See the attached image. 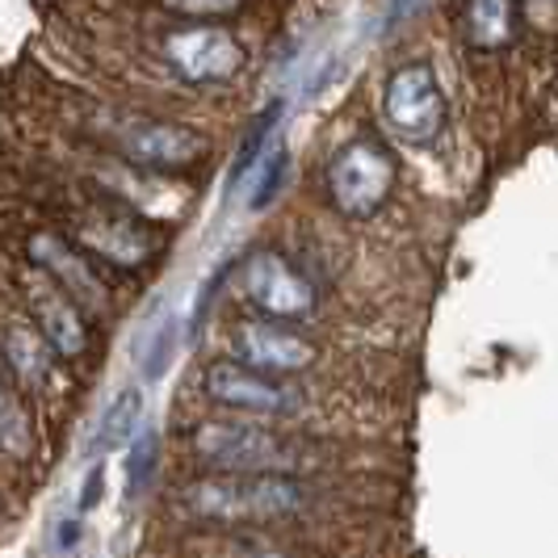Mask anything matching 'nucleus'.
Wrapping results in <instances>:
<instances>
[{"label":"nucleus","mask_w":558,"mask_h":558,"mask_svg":"<svg viewBox=\"0 0 558 558\" xmlns=\"http://www.w3.org/2000/svg\"><path fill=\"white\" fill-rule=\"evenodd\" d=\"M185 512L215 525H278L307 512L311 492L294 475H210L181 492Z\"/></svg>","instance_id":"f257e3e1"},{"label":"nucleus","mask_w":558,"mask_h":558,"mask_svg":"<svg viewBox=\"0 0 558 558\" xmlns=\"http://www.w3.org/2000/svg\"><path fill=\"white\" fill-rule=\"evenodd\" d=\"M235 362L252 365L260 374H299L315 362L311 340L290 332L281 319H244L235 328Z\"/></svg>","instance_id":"9b49d317"},{"label":"nucleus","mask_w":558,"mask_h":558,"mask_svg":"<svg viewBox=\"0 0 558 558\" xmlns=\"http://www.w3.org/2000/svg\"><path fill=\"white\" fill-rule=\"evenodd\" d=\"M248 303L265 319H307L319 307V294L278 248H252L240 265Z\"/></svg>","instance_id":"39448f33"},{"label":"nucleus","mask_w":558,"mask_h":558,"mask_svg":"<svg viewBox=\"0 0 558 558\" xmlns=\"http://www.w3.org/2000/svg\"><path fill=\"white\" fill-rule=\"evenodd\" d=\"M525 17L537 29H558V0H525Z\"/></svg>","instance_id":"412c9836"},{"label":"nucleus","mask_w":558,"mask_h":558,"mask_svg":"<svg viewBox=\"0 0 558 558\" xmlns=\"http://www.w3.org/2000/svg\"><path fill=\"white\" fill-rule=\"evenodd\" d=\"M202 391L215 403L248 416H294L299 412V391H290L274 374H260L244 362H210L202 374Z\"/></svg>","instance_id":"0eeeda50"},{"label":"nucleus","mask_w":558,"mask_h":558,"mask_svg":"<svg viewBox=\"0 0 558 558\" xmlns=\"http://www.w3.org/2000/svg\"><path fill=\"white\" fill-rule=\"evenodd\" d=\"M168 13L185 17L190 26H202V22H219V17H231L235 9H244V0H165Z\"/></svg>","instance_id":"6ab92c4d"},{"label":"nucleus","mask_w":558,"mask_h":558,"mask_svg":"<svg viewBox=\"0 0 558 558\" xmlns=\"http://www.w3.org/2000/svg\"><path fill=\"white\" fill-rule=\"evenodd\" d=\"M172 349H177V319L168 315V319H160V324L140 340L143 374H147V378H160L168 369V362H172Z\"/></svg>","instance_id":"f3484780"},{"label":"nucleus","mask_w":558,"mask_h":558,"mask_svg":"<svg viewBox=\"0 0 558 558\" xmlns=\"http://www.w3.org/2000/svg\"><path fill=\"white\" fill-rule=\"evenodd\" d=\"M517 0H466V43L478 51H504L517 34Z\"/></svg>","instance_id":"2eb2a0df"},{"label":"nucleus","mask_w":558,"mask_h":558,"mask_svg":"<svg viewBox=\"0 0 558 558\" xmlns=\"http://www.w3.org/2000/svg\"><path fill=\"white\" fill-rule=\"evenodd\" d=\"M81 244L84 252L110 260L118 269H140L147 265L156 252H160V235L156 227L131 215V210H118V215H93L81 223Z\"/></svg>","instance_id":"9d476101"},{"label":"nucleus","mask_w":558,"mask_h":558,"mask_svg":"<svg viewBox=\"0 0 558 558\" xmlns=\"http://www.w3.org/2000/svg\"><path fill=\"white\" fill-rule=\"evenodd\" d=\"M256 172V185H252V197H248V206L252 210H260L269 197L278 194V185H281V172H286V147L281 143H274L269 151H265V160L252 168Z\"/></svg>","instance_id":"a211bd4d"},{"label":"nucleus","mask_w":558,"mask_h":558,"mask_svg":"<svg viewBox=\"0 0 558 558\" xmlns=\"http://www.w3.org/2000/svg\"><path fill=\"white\" fill-rule=\"evenodd\" d=\"M4 357L13 378L26 387V391H43L47 378H51V365H56V349L43 332H34L26 324H9L4 332Z\"/></svg>","instance_id":"4468645a"},{"label":"nucleus","mask_w":558,"mask_h":558,"mask_svg":"<svg viewBox=\"0 0 558 558\" xmlns=\"http://www.w3.org/2000/svg\"><path fill=\"white\" fill-rule=\"evenodd\" d=\"M140 416H143V395L135 391V387L118 391L110 399V408L93 424V433H88V441H84V458L97 466V462L110 458L118 446L135 441V437H140Z\"/></svg>","instance_id":"ddd939ff"},{"label":"nucleus","mask_w":558,"mask_h":558,"mask_svg":"<svg viewBox=\"0 0 558 558\" xmlns=\"http://www.w3.org/2000/svg\"><path fill=\"white\" fill-rule=\"evenodd\" d=\"M0 437H4V449H9V458H26V416H22V403H17V395L9 391L4 395V424H0Z\"/></svg>","instance_id":"aec40b11"},{"label":"nucleus","mask_w":558,"mask_h":558,"mask_svg":"<svg viewBox=\"0 0 558 558\" xmlns=\"http://www.w3.org/2000/svg\"><path fill=\"white\" fill-rule=\"evenodd\" d=\"M399 160L383 140H349L328 165V197L344 219H374L395 194Z\"/></svg>","instance_id":"7ed1b4c3"},{"label":"nucleus","mask_w":558,"mask_h":558,"mask_svg":"<svg viewBox=\"0 0 558 558\" xmlns=\"http://www.w3.org/2000/svg\"><path fill=\"white\" fill-rule=\"evenodd\" d=\"M101 483H106V471H101V466H93V471H88V478H84L81 508H93V504H97V492H101Z\"/></svg>","instance_id":"4be33fe9"},{"label":"nucleus","mask_w":558,"mask_h":558,"mask_svg":"<svg viewBox=\"0 0 558 558\" xmlns=\"http://www.w3.org/2000/svg\"><path fill=\"white\" fill-rule=\"evenodd\" d=\"M156 466H160V433L140 428V437L131 441V453H126V492L140 496L156 475Z\"/></svg>","instance_id":"dca6fc26"},{"label":"nucleus","mask_w":558,"mask_h":558,"mask_svg":"<svg viewBox=\"0 0 558 558\" xmlns=\"http://www.w3.org/2000/svg\"><path fill=\"white\" fill-rule=\"evenodd\" d=\"M26 256L38 274H47L63 294H72L81 303V311H106V303H110L106 281L93 269L84 248L68 244L56 231H34L26 240Z\"/></svg>","instance_id":"1a4fd4ad"},{"label":"nucleus","mask_w":558,"mask_h":558,"mask_svg":"<svg viewBox=\"0 0 558 558\" xmlns=\"http://www.w3.org/2000/svg\"><path fill=\"white\" fill-rule=\"evenodd\" d=\"M165 56L177 68V76L190 84H223L244 72L248 51L227 26L202 22V26L172 29L165 38Z\"/></svg>","instance_id":"423d86ee"},{"label":"nucleus","mask_w":558,"mask_h":558,"mask_svg":"<svg viewBox=\"0 0 558 558\" xmlns=\"http://www.w3.org/2000/svg\"><path fill=\"white\" fill-rule=\"evenodd\" d=\"M76 537H81V521H68L59 533V546H76Z\"/></svg>","instance_id":"5701e85b"},{"label":"nucleus","mask_w":558,"mask_h":558,"mask_svg":"<svg viewBox=\"0 0 558 558\" xmlns=\"http://www.w3.org/2000/svg\"><path fill=\"white\" fill-rule=\"evenodd\" d=\"M26 303L34 311L38 332L51 340L59 357H81L88 349V324L81 315V303L72 294H63L47 274H34L26 281Z\"/></svg>","instance_id":"f8f14e48"},{"label":"nucleus","mask_w":558,"mask_h":558,"mask_svg":"<svg viewBox=\"0 0 558 558\" xmlns=\"http://www.w3.org/2000/svg\"><path fill=\"white\" fill-rule=\"evenodd\" d=\"M118 147L126 160L156 172H185L206 156V140L181 126V122H160V118H131L118 126Z\"/></svg>","instance_id":"6e6552de"},{"label":"nucleus","mask_w":558,"mask_h":558,"mask_svg":"<svg viewBox=\"0 0 558 558\" xmlns=\"http://www.w3.org/2000/svg\"><path fill=\"white\" fill-rule=\"evenodd\" d=\"M383 118L395 135L403 143H433L441 131H446V93L437 84V72L433 63L424 59H412V63H399L391 72V81L383 88Z\"/></svg>","instance_id":"20e7f679"},{"label":"nucleus","mask_w":558,"mask_h":558,"mask_svg":"<svg viewBox=\"0 0 558 558\" xmlns=\"http://www.w3.org/2000/svg\"><path fill=\"white\" fill-rule=\"evenodd\" d=\"M194 453L215 475H294L307 466V446L265 424H235V420L197 424Z\"/></svg>","instance_id":"f03ea898"}]
</instances>
